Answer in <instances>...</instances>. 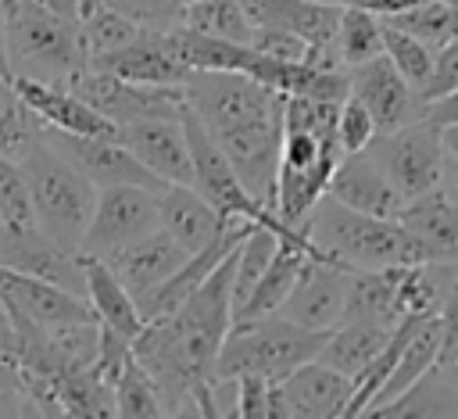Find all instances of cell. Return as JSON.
<instances>
[{"label":"cell","mask_w":458,"mask_h":419,"mask_svg":"<svg viewBox=\"0 0 458 419\" xmlns=\"http://www.w3.org/2000/svg\"><path fill=\"white\" fill-rule=\"evenodd\" d=\"M344 161L340 140H326L315 133H290L283 129L279 150V183H276V218L297 233L315 204L326 197V186Z\"/></svg>","instance_id":"obj_6"},{"label":"cell","mask_w":458,"mask_h":419,"mask_svg":"<svg viewBox=\"0 0 458 419\" xmlns=\"http://www.w3.org/2000/svg\"><path fill=\"white\" fill-rule=\"evenodd\" d=\"M458 93V39H451L440 54H433V79L422 93L426 104L440 100V97H451Z\"/></svg>","instance_id":"obj_40"},{"label":"cell","mask_w":458,"mask_h":419,"mask_svg":"<svg viewBox=\"0 0 458 419\" xmlns=\"http://www.w3.org/2000/svg\"><path fill=\"white\" fill-rule=\"evenodd\" d=\"M14 90L39 115V122L47 129L72 133V136H89V140H118V125H111L104 115H97L89 104H82L64 86H47V82L14 75Z\"/></svg>","instance_id":"obj_22"},{"label":"cell","mask_w":458,"mask_h":419,"mask_svg":"<svg viewBox=\"0 0 458 419\" xmlns=\"http://www.w3.org/2000/svg\"><path fill=\"white\" fill-rule=\"evenodd\" d=\"M43 140L72 168H79L97 190H107V186H147L157 193L165 190V183H157L118 140H89V136H72L57 129H43Z\"/></svg>","instance_id":"obj_13"},{"label":"cell","mask_w":458,"mask_h":419,"mask_svg":"<svg viewBox=\"0 0 458 419\" xmlns=\"http://www.w3.org/2000/svg\"><path fill=\"white\" fill-rule=\"evenodd\" d=\"M43 122L39 115L18 97L14 79H0V158L7 161H25V154L43 140Z\"/></svg>","instance_id":"obj_28"},{"label":"cell","mask_w":458,"mask_h":419,"mask_svg":"<svg viewBox=\"0 0 458 419\" xmlns=\"http://www.w3.org/2000/svg\"><path fill=\"white\" fill-rule=\"evenodd\" d=\"M100 7H104V0H79V21L89 18V14H97Z\"/></svg>","instance_id":"obj_48"},{"label":"cell","mask_w":458,"mask_h":419,"mask_svg":"<svg viewBox=\"0 0 458 419\" xmlns=\"http://www.w3.org/2000/svg\"><path fill=\"white\" fill-rule=\"evenodd\" d=\"M0 229H36L29 179L18 161L0 158Z\"/></svg>","instance_id":"obj_35"},{"label":"cell","mask_w":458,"mask_h":419,"mask_svg":"<svg viewBox=\"0 0 458 419\" xmlns=\"http://www.w3.org/2000/svg\"><path fill=\"white\" fill-rule=\"evenodd\" d=\"M383 57L397 68V75L422 97L426 93V86H429V79H433V54L419 43V39H411V36H404V32H397V29H390V25H383Z\"/></svg>","instance_id":"obj_34"},{"label":"cell","mask_w":458,"mask_h":419,"mask_svg":"<svg viewBox=\"0 0 458 419\" xmlns=\"http://www.w3.org/2000/svg\"><path fill=\"white\" fill-rule=\"evenodd\" d=\"M236 251L208 276V283L179 312H172L154 326H143V333L132 344L136 362L154 376L172 412L193 401L200 387L215 383L218 355L233 329Z\"/></svg>","instance_id":"obj_1"},{"label":"cell","mask_w":458,"mask_h":419,"mask_svg":"<svg viewBox=\"0 0 458 419\" xmlns=\"http://www.w3.org/2000/svg\"><path fill=\"white\" fill-rule=\"evenodd\" d=\"M182 90H186V107L200 118V125L211 136L283 115V104H286L283 93L240 72H193Z\"/></svg>","instance_id":"obj_7"},{"label":"cell","mask_w":458,"mask_h":419,"mask_svg":"<svg viewBox=\"0 0 458 419\" xmlns=\"http://www.w3.org/2000/svg\"><path fill=\"white\" fill-rule=\"evenodd\" d=\"M329 333L293 326L279 315L261 322H240L229 329L215 380H243L254 376L261 383H283L308 362H315L326 347Z\"/></svg>","instance_id":"obj_4"},{"label":"cell","mask_w":458,"mask_h":419,"mask_svg":"<svg viewBox=\"0 0 458 419\" xmlns=\"http://www.w3.org/2000/svg\"><path fill=\"white\" fill-rule=\"evenodd\" d=\"M437 322H440V365H451L458 362V265L447 276Z\"/></svg>","instance_id":"obj_38"},{"label":"cell","mask_w":458,"mask_h":419,"mask_svg":"<svg viewBox=\"0 0 458 419\" xmlns=\"http://www.w3.org/2000/svg\"><path fill=\"white\" fill-rule=\"evenodd\" d=\"M36 4L47 7V11H54V14H61V18L79 21V0H36Z\"/></svg>","instance_id":"obj_45"},{"label":"cell","mask_w":458,"mask_h":419,"mask_svg":"<svg viewBox=\"0 0 458 419\" xmlns=\"http://www.w3.org/2000/svg\"><path fill=\"white\" fill-rule=\"evenodd\" d=\"M308 254H311L308 240H304L301 233H290V229H286V233L279 236V247H276V254H272L265 276L258 279V286L250 290V297L236 308L233 326H240V322H261V319L279 315V308L286 304V297H290V290H293V283H297V276H301Z\"/></svg>","instance_id":"obj_24"},{"label":"cell","mask_w":458,"mask_h":419,"mask_svg":"<svg viewBox=\"0 0 458 419\" xmlns=\"http://www.w3.org/2000/svg\"><path fill=\"white\" fill-rule=\"evenodd\" d=\"M186 251L165 233V229H154L150 236L122 247L118 254H111L104 265L122 279V286L132 294V297H143L150 294L154 286H161L168 276H175L182 265H186Z\"/></svg>","instance_id":"obj_23"},{"label":"cell","mask_w":458,"mask_h":419,"mask_svg":"<svg viewBox=\"0 0 458 419\" xmlns=\"http://www.w3.org/2000/svg\"><path fill=\"white\" fill-rule=\"evenodd\" d=\"M14 4H18V0H0V11H4V14H7V11H11V7H14Z\"/></svg>","instance_id":"obj_51"},{"label":"cell","mask_w":458,"mask_h":419,"mask_svg":"<svg viewBox=\"0 0 458 419\" xmlns=\"http://www.w3.org/2000/svg\"><path fill=\"white\" fill-rule=\"evenodd\" d=\"M182 133H186V143H190V161H193V190L204 193L225 218H236V222H268L272 215L243 190V183L236 179L229 158L222 154V147L211 140V133L200 125V118L182 107Z\"/></svg>","instance_id":"obj_11"},{"label":"cell","mask_w":458,"mask_h":419,"mask_svg":"<svg viewBox=\"0 0 458 419\" xmlns=\"http://www.w3.org/2000/svg\"><path fill=\"white\" fill-rule=\"evenodd\" d=\"M4 18H7V57L14 75L47 86H68L79 72L89 68L82 21L61 18L39 7L36 0H18Z\"/></svg>","instance_id":"obj_3"},{"label":"cell","mask_w":458,"mask_h":419,"mask_svg":"<svg viewBox=\"0 0 458 419\" xmlns=\"http://www.w3.org/2000/svg\"><path fill=\"white\" fill-rule=\"evenodd\" d=\"M182 25L200 32V36L240 43V47H250V39H254V25H250V18H247L240 0H200V4H190L182 11Z\"/></svg>","instance_id":"obj_30"},{"label":"cell","mask_w":458,"mask_h":419,"mask_svg":"<svg viewBox=\"0 0 458 419\" xmlns=\"http://www.w3.org/2000/svg\"><path fill=\"white\" fill-rule=\"evenodd\" d=\"M0 304L14 315H21L25 322L39 326V329H68V326H89L97 322L93 308L86 297L61 290L54 283L32 279V276H18L11 269H0Z\"/></svg>","instance_id":"obj_14"},{"label":"cell","mask_w":458,"mask_h":419,"mask_svg":"<svg viewBox=\"0 0 458 419\" xmlns=\"http://www.w3.org/2000/svg\"><path fill=\"white\" fill-rule=\"evenodd\" d=\"M383 25L419 39L429 54H440L451 39H458V7L429 0V4H419V7H411L404 14H397V18H386Z\"/></svg>","instance_id":"obj_32"},{"label":"cell","mask_w":458,"mask_h":419,"mask_svg":"<svg viewBox=\"0 0 458 419\" xmlns=\"http://www.w3.org/2000/svg\"><path fill=\"white\" fill-rule=\"evenodd\" d=\"M168 419H204V412H200L193 401H186V405H182V408H175Z\"/></svg>","instance_id":"obj_47"},{"label":"cell","mask_w":458,"mask_h":419,"mask_svg":"<svg viewBox=\"0 0 458 419\" xmlns=\"http://www.w3.org/2000/svg\"><path fill=\"white\" fill-rule=\"evenodd\" d=\"M268 387L254 376L236 380V419H268Z\"/></svg>","instance_id":"obj_41"},{"label":"cell","mask_w":458,"mask_h":419,"mask_svg":"<svg viewBox=\"0 0 458 419\" xmlns=\"http://www.w3.org/2000/svg\"><path fill=\"white\" fill-rule=\"evenodd\" d=\"M104 7L125 14L129 21L143 25L147 32H168L182 25V4L179 0H104Z\"/></svg>","instance_id":"obj_36"},{"label":"cell","mask_w":458,"mask_h":419,"mask_svg":"<svg viewBox=\"0 0 458 419\" xmlns=\"http://www.w3.org/2000/svg\"><path fill=\"white\" fill-rule=\"evenodd\" d=\"M89 68L118 75L125 82H140V86H186L190 82V68L172 54L165 32H143L136 43L89 61Z\"/></svg>","instance_id":"obj_21"},{"label":"cell","mask_w":458,"mask_h":419,"mask_svg":"<svg viewBox=\"0 0 458 419\" xmlns=\"http://www.w3.org/2000/svg\"><path fill=\"white\" fill-rule=\"evenodd\" d=\"M157 222L186 254H200L204 247L218 244L233 226H243L236 218H225L193 186H165L157 193Z\"/></svg>","instance_id":"obj_18"},{"label":"cell","mask_w":458,"mask_h":419,"mask_svg":"<svg viewBox=\"0 0 458 419\" xmlns=\"http://www.w3.org/2000/svg\"><path fill=\"white\" fill-rule=\"evenodd\" d=\"M0 390H18L21 394V376H18V355H14V326L11 315L0 304Z\"/></svg>","instance_id":"obj_42"},{"label":"cell","mask_w":458,"mask_h":419,"mask_svg":"<svg viewBox=\"0 0 458 419\" xmlns=\"http://www.w3.org/2000/svg\"><path fill=\"white\" fill-rule=\"evenodd\" d=\"M336 54L344 68H361L376 57H383V18L344 4L340 11V32H336Z\"/></svg>","instance_id":"obj_31"},{"label":"cell","mask_w":458,"mask_h":419,"mask_svg":"<svg viewBox=\"0 0 458 419\" xmlns=\"http://www.w3.org/2000/svg\"><path fill=\"white\" fill-rule=\"evenodd\" d=\"M161 229L157 222V190L147 186H107L97 193V208L89 229L82 236L79 254L107 261L122 247Z\"/></svg>","instance_id":"obj_10"},{"label":"cell","mask_w":458,"mask_h":419,"mask_svg":"<svg viewBox=\"0 0 458 419\" xmlns=\"http://www.w3.org/2000/svg\"><path fill=\"white\" fill-rule=\"evenodd\" d=\"M440 190L458 204V125L444 129V179Z\"/></svg>","instance_id":"obj_43"},{"label":"cell","mask_w":458,"mask_h":419,"mask_svg":"<svg viewBox=\"0 0 458 419\" xmlns=\"http://www.w3.org/2000/svg\"><path fill=\"white\" fill-rule=\"evenodd\" d=\"M326 197L372 218H397L404 208V197L394 190V183L369 154H344V161L336 165L326 186Z\"/></svg>","instance_id":"obj_19"},{"label":"cell","mask_w":458,"mask_h":419,"mask_svg":"<svg viewBox=\"0 0 458 419\" xmlns=\"http://www.w3.org/2000/svg\"><path fill=\"white\" fill-rule=\"evenodd\" d=\"M444 376H447V383H451V390H454V398H458V362L444 365Z\"/></svg>","instance_id":"obj_49"},{"label":"cell","mask_w":458,"mask_h":419,"mask_svg":"<svg viewBox=\"0 0 458 419\" xmlns=\"http://www.w3.org/2000/svg\"><path fill=\"white\" fill-rule=\"evenodd\" d=\"M376 136H379V129H376L369 107L361 100L347 97L340 104V118H336V140H340L344 154H365Z\"/></svg>","instance_id":"obj_37"},{"label":"cell","mask_w":458,"mask_h":419,"mask_svg":"<svg viewBox=\"0 0 458 419\" xmlns=\"http://www.w3.org/2000/svg\"><path fill=\"white\" fill-rule=\"evenodd\" d=\"M365 154L383 168V175L394 183V190L404 197V204L440 190V179H444V129L429 118L411 122L397 133H379Z\"/></svg>","instance_id":"obj_8"},{"label":"cell","mask_w":458,"mask_h":419,"mask_svg":"<svg viewBox=\"0 0 458 419\" xmlns=\"http://www.w3.org/2000/svg\"><path fill=\"white\" fill-rule=\"evenodd\" d=\"M82 272H86V301L97 315V322L125 340L136 344V337L143 333V319L136 308V297L122 286V279L100 261V258H86L82 254Z\"/></svg>","instance_id":"obj_26"},{"label":"cell","mask_w":458,"mask_h":419,"mask_svg":"<svg viewBox=\"0 0 458 419\" xmlns=\"http://www.w3.org/2000/svg\"><path fill=\"white\" fill-rule=\"evenodd\" d=\"M179 4H182V11H186V7H190V4H200V0H179Z\"/></svg>","instance_id":"obj_52"},{"label":"cell","mask_w":458,"mask_h":419,"mask_svg":"<svg viewBox=\"0 0 458 419\" xmlns=\"http://www.w3.org/2000/svg\"><path fill=\"white\" fill-rule=\"evenodd\" d=\"M315 4H329V7H344L347 0H315Z\"/></svg>","instance_id":"obj_50"},{"label":"cell","mask_w":458,"mask_h":419,"mask_svg":"<svg viewBox=\"0 0 458 419\" xmlns=\"http://www.w3.org/2000/svg\"><path fill=\"white\" fill-rule=\"evenodd\" d=\"M0 79H14L11 57H7V18H4V11H0Z\"/></svg>","instance_id":"obj_46"},{"label":"cell","mask_w":458,"mask_h":419,"mask_svg":"<svg viewBox=\"0 0 458 419\" xmlns=\"http://www.w3.org/2000/svg\"><path fill=\"white\" fill-rule=\"evenodd\" d=\"M390 337H394V329H383V326H372V322H340L329 333V340H326V347L315 362H322L326 369H333L347 380H358L383 355Z\"/></svg>","instance_id":"obj_27"},{"label":"cell","mask_w":458,"mask_h":419,"mask_svg":"<svg viewBox=\"0 0 458 419\" xmlns=\"http://www.w3.org/2000/svg\"><path fill=\"white\" fill-rule=\"evenodd\" d=\"M297 233L315 254L351 272H383L422 261L415 240L401 229L397 218H372L336 204L333 197H322Z\"/></svg>","instance_id":"obj_2"},{"label":"cell","mask_w":458,"mask_h":419,"mask_svg":"<svg viewBox=\"0 0 458 419\" xmlns=\"http://www.w3.org/2000/svg\"><path fill=\"white\" fill-rule=\"evenodd\" d=\"M118 143L165 186H193L190 143L179 118H150L118 129Z\"/></svg>","instance_id":"obj_16"},{"label":"cell","mask_w":458,"mask_h":419,"mask_svg":"<svg viewBox=\"0 0 458 419\" xmlns=\"http://www.w3.org/2000/svg\"><path fill=\"white\" fill-rule=\"evenodd\" d=\"M404 319L408 312H404V294H401V269L351 272L344 322H372L383 329H397Z\"/></svg>","instance_id":"obj_25"},{"label":"cell","mask_w":458,"mask_h":419,"mask_svg":"<svg viewBox=\"0 0 458 419\" xmlns=\"http://www.w3.org/2000/svg\"><path fill=\"white\" fill-rule=\"evenodd\" d=\"M401 229L415 240L422 261L429 265H458V204L433 190L426 197H415L397 215Z\"/></svg>","instance_id":"obj_20"},{"label":"cell","mask_w":458,"mask_h":419,"mask_svg":"<svg viewBox=\"0 0 458 419\" xmlns=\"http://www.w3.org/2000/svg\"><path fill=\"white\" fill-rule=\"evenodd\" d=\"M233 419H236V415H233Z\"/></svg>","instance_id":"obj_53"},{"label":"cell","mask_w":458,"mask_h":419,"mask_svg":"<svg viewBox=\"0 0 458 419\" xmlns=\"http://www.w3.org/2000/svg\"><path fill=\"white\" fill-rule=\"evenodd\" d=\"M143 32H147L143 25L129 21L125 14H118V11H111V7H100L97 14L82 18V43H86L89 61L107 57V54H114V50L136 43Z\"/></svg>","instance_id":"obj_33"},{"label":"cell","mask_w":458,"mask_h":419,"mask_svg":"<svg viewBox=\"0 0 458 419\" xmlns=\"http://www.w3.org/2000/svg\"><path fill=\"white\" fill-rule=\"evenodd\" d=\"M111 390H114V419H168L172 415L161 387L136 362V355L125 362Z\"/></svg>","instance_id":"obj_29"},{"label":"cell","mask_w":458,"mask_h":419,"mask_svg":"<svg viewBox=\"0 0 458 419\" xmlns=\"http://www.w3.org/2000/svg\"><path fill=\"white\" fill-rule=\"evenodd\" d=\"M426 118H429V122H437L440 129L458 125V93H451V97H440V100L426 104Z\"/></svg>","instance_id":"obj_44"},{"label":"cell","mask_w":458,"mask_h":419,"mask_svg":"<svg viewBox=\"0 0 458 419\" xmlns=\"http://www.w3.org/2000/svg\"><path fill=\"white\" fill-rule=\"evenodd\" d=\"M347 286H351V269L311 251L286 304L279 308V319L304 329L333 333L347 315Z\"/></svg>","instance_id":"obj_12"},{"label":"cell","mask_w":458,"mask_h":419,"mask_svg":"<svg viewBox=\"0 0 458 419\" xmlns=\"http://www.w3.org/2000/svg\"><path fill=\"white\" fill-rule=\"evenodd\" d=\"M64 90L75 93L82 104H89L97 115H104L118 129L132 122H150V118H179L186 107L182 86H140L97 68L79 72Z\"/></svg>","instance_id":"obj_9"},{"label":"cell","mask_w":458,"mask_h":419,"mask_svg":"<svg viewBox=\"0 0 458 419\" xmlns=\"http://www.w3.org/2000/svg\"><path fill=\"white\" fill-rule=\"evenodd\" d=\"M21 172H25V179H29L36 226H39L61 251L79 254L100 190H97L79 168H72L47 140H39V143L25 154Z\"/></svg>","instance_id":"obj_5"},{"label":"cell","mask_w":458,"mask_h":419,"mask_svg":"<svg viewBox=\"0 0 458 419\" xmlns=\"http://www.w3.org/2000/svg\"><path fill=\"white\" fill-rule=\"evenodd\" d=\"M0 269L18 276H32L86 297V272L82 254L61 251L39 226L36 229H0Z\"/></svg>","instance_id":"obj_15"},{"label":"cell","mask_w":458,"mask_h":419,"mask_svg":"<svg viewBox=\"0 0 458 419\" xmlns=\"http://www.w3.org/2000/svg\"><path fill=\"white\" fill-rule=\"evenodd\" d=\"M351 97L361 100L379 133H397L426 118V100L397 75L386 57H376L361 68H351Z\"/></svg>","instance_id":"obj_17"},{"label":"cell","mask_w":458,"mask_h":419,"mask_svg":"<svg viewBox=\"0 0 458 419\" xmlns=\"http://www.w3.org/2000/svg\"><path fill=\"white\" fill-rule=\"evenodd\" d=\"M250 47L265 57H276V61H290V64H308V47L290 36V32H279V29H254V39Z\"/></svg>","instance_id":"obj_39"}]
</instances>
